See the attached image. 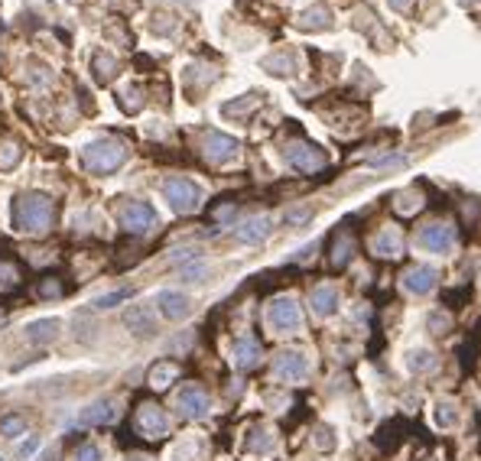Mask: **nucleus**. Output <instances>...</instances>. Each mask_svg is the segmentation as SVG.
I'll use <instances>...</instances> for the list:
<instances>
[{"label": "nucleus", "instance_id": "nucleus-1", "mask_svg": "<svg viewBox=\"0 0 481 461\" xmlns=\"http://www.w3.org/2000/svg\"><path fill=\"white\" fill-rule=\"evenodd\" d=\"M13 225L23 234H46L52 227V198L39 195V192H29V195H20L17 205H13Z\"/></svg>", "mask_w": 481, "mask_h": 461}, {"label": "nucleus", "instance_id": "nucleus-2", "mask_svg": "<svg viewBox=\"0 0 481 461\" xmlns=\"http://www.w3.org/2000/svg\"><path fill=\"white\" fill-rule=\"evenodd\" d=\"M124 160H127V150L117 140H91L82 150V163L91 172H114L117 166H124Z\"/></svg>", "mask_w": 481, "mask_h": 461}, {"label": "nucleus", "instance_id": "nucleus-3", "mask_svg": "<svg viewBox=\"0 0 481 461\" xmlns=\"http://www.w3.org/2000/svg\"><path fill=\"white\" fill-rule=\"evenodd\" d=\"M267 325L276 331V335H293V331L302 325V312L296 305V299L290 296H280L267 305Z\"/></svg>", "mask_w": 481, "mask_h": 461}, {"label": "nucleus", "instance_id": "nucleus-4", "mask_svg": "<svg viewBox=\"0 0 481 461\" xmlns=\"http://www.w3.org/2000/svg\"><path fill=\"white\" fill-rule=\"evenodd\" d=\"M163 195H166V202L172 205V211L189 215V211L198 208V202H202V188L192 179H166L163 182Z\"/></svg>", "mask_w": 481, "mask_h": 461}, {"label": "nucleus", "instance_id": "nucleus-5", "mask_svg": "<svg viewBox=\"0 0 481 461\" xmlns=\"http://www.w3.org/2000/svg\"><path fill=\"white\" fill-rule=\"evenodd\" d=\"M286 163L299 172H319L325 166V153L312 143H290L286 146Z\"/></svg>", "mask_w": 481, "mask_h": 461}, {"label": "nucleus", "instance_id": "nucleus-6", "mask_svg": "<svg viewBox=\"0 0 481 461\" xmlns=\"http://www.w3.org/2000/svg\"><path fill=\"white\" fill-rule=\"evenodd\" d=\"M274 374L280 377V380H286V384H299V380H306V374H309V358L299 354V351H283V354H276V361H274Z\"/></svg>", "mask_w": 481, "mask_h": 461}, {"label": "nucleus", "instance_id": "nucleus-7", "mask_svg": "<svg viewBox=\"0 0 481 461\" xmlns=\"http://www.w3.org/2000/svg\"><path fill=\"white\" fill-rule=\"evenodd\" d=\"M176 406L182 409V416H189V419H202V416H208V409H212V400H208V393L202 390V386L189 384V386H182V390H179Z\"/></svg>", "mask_w": 481, "mask_h": 461}, {"label": "nucleus", "instance_id": "nucleus-8", "mask_svg": "<svg viewBox=\"0 0 481 461\" xmlns=\"http://www.w3.org/2000/svg\"><path fill=\"white\" fill-rule=\"evenodd\" d=\"M137 432L147 435V439H163V435L170 432V419H166V413H163L160 406H140Z\"/></svg>", "mask_w": 481, "mask_h": 461}, {"label": "nucleus", "instance_id": "nucleus-9", "mask_svg": "<svg viewBox=\"0 0 481 461\" xmlns=\"http://www.w3.org/2000/svg\"><path fill=\"white\" fill-rule=\"evenodd\" d=\"M121 225L133 234H143V231H150L156 225V211H153L147 202H131V205L121 211Z\"/></svg>", "mask_w": 481, "mask_h": 461}, {"label": "nucleus", "instance_id": "nucleus-10", "mask_svg": "<svg viewBox=\"0 0 481 461\" xmlns=\"http://www.w3.org/2000/svg\"><path fill=\"white\" fill-rule=\"evenodd\" d=\"M237 150H241V143L235 140V137H228V133H208L205 137V156L212 163H231L237 156Z\"/></svg>", "mask_w": 481, "mask_h": 461}, {"label": "nucleus", "instance_id": "nucleus-11", "mask_svg": "<svg viewBox=\"0 0 481 461\" xmlns=\"http://www.w3.org/2000/svg\"><path fill=\"white\" fill-rule=\"evenodd\" d=\"M156 305H160V312L170 322L186 319V315H189V309H192L189 296H182V292H176V289H163L160 296H156Z\"/></svg>", "mask_w": 481, "mask_h": 461}, {"label": "nucleus", "instance_id": "nucleus-12", "mask_svg": "<svg viewBox=\"0 0 481 461\" xmlns=\"http://www.w3.org/2000/svg\"><path fill=\"white\" fill-rule=\"evenodd\" d=\"M452 241H455V234L449 225H426L423 231H420V244L429 247L433 254H445V250L452 247Z\"/></svg>", "mask_w": 481, "mask_h": 461}, {"label": "nucleus", "instance_id": "nucleus-13", "mask_svg": "<svg viewBox=\"0 0 481 461\" xmlns=\"http://www.w3.org/2000/svg\"><path fill=\"white\" fill-rule=\"evenodd\" d=\"M114 416H117L114 403H108V400H98V403L85 406V409L78 413L75 425H82V429H91V425H108V423H114Z\"/></svg>", "mask_w": 481, "mask_h": 461}, {"label": "nucleus", "instance_id": "nucleus-14", "mask_svg": "<svg viewBox=\"0 0 481 461\" xmlns=\"http://www.w3.org/2000/svg\"><path fill=\"white\" fill-rule=\"evenodd\" d=\"M231 361L237 370H254L260 364V345L254 338H237L231 348Z\"/></svg>", "mask_w": 481, "mask_h": 461}, {"label": "nucleus", "instance_id": "nucleus-15", "mask_svg": "<svg viewBox=\"0 0 481 461\" xmlns=\"http://www.w3.org/2000/svg\"><path fill=\"white\" fill-rule=\"evenodd\" d=\"M312 312L319 315V319H329V315H335L339 312V289L335 286H316L312 289Z\"/></svg>", "mask_w": 481, "mask_h": 461}, {"label": "nucleus", "instance_id": "nucleus-16", "mask_svg": "<svg viewBox=\"0 0 481 461\" xmlns=\"http://www.w3.org/2000/svg\"><path fill=\"white\" fill-rule=\"evenodd\" d=\"M371 250H374L378 257H387V260H390V257H400V254H404V237H400L397 227H384V231L374 237Z\"/></svg>", "mask_w": 481, "mask_h": 461}, {"label": "nucleus", "instance_id": "nucleus-17", "mask_svg": "<svg viewBox=\"0 0 481 461\" xmlns=\"http://www.w3.org/2000/svg\"><path fill=\"white\" fill-rule=\"evenodd\" d=\"M436 280H439V276H436V270H429V266H410L404 273V286L410 292H420V296L433 289Z\"/></svg>", "mask_w": 481, "mask_h": 461}, {"label": "nucleus", "instance_id": "nucleus-18", "mask_svg": "<svg viewBox=\"0 0 481 461\" xmlns=\"http://www.w3.org/2000/svg\"><path fill=\"white\" fill-rule=\"evenodd\" d=\"M127 328H131L133 335H140V338L153 335V331H156V322H153V315H150V305H133V309L127 312Z\"/></svg>", "mask_w": 481, "mask_h": 461}, {"label": "nucleus", "instance_id": "nucleus-19", "mask_svg": "<svg viewBox=\"0 0 481 461\" xmlns=\"http://www.w3.org/2000/svg\"><path fill=\"white\" fill-rule=\"evenodd\" d=\"M267 237H270V218H251L237 227V241H244V244H260Z\"/></svg>", "mask_w": 481, "mask_h": 461}, {"label": "nucleus", "instance_id": "nucleus-20", "mask_svg": "<svg viewBox=\"0 0 481 461\" xmlns=\"http://www.w3.org/2000/svg\"><path fill=\"white\" fill-rule=\"evenodd\" d=\"M27 341H33V345H46V341H52L59 335V319H39V322H29L27 328Z\"/></svg>", "mask_w": 481, "mask_h": 461}, {"label": "nucleus", "instance_id": "nucleus-21", "mask_svg": "<svg viewBox=\"0 0 481 461\" xmlns=\"http://www.w3.org/2000/svg\"><path fill=\"white\" fill-rule=\"evenodd\" d=\"M176 377H179V368H176V364H170V361H160V364L150 370V386H156V390H166V386H170Z\"/></svg>", "mask_w": 481, "mask_h": 461}, {"label": "nucleus", "instance_id": "nucleus-22", "mask_svg": "<svg viewBox=\"0 0 481 461\" xmlns=\"http://www.w3.org/2000/svg\"><path fill=\"white\" fill-rule=\"evenodd\" d=\"M351 250H355V241H351L348 231H341V234L335 237V244H332V264L345 266L351 260Z\"/></svg>", "mask_w": 481, "mask_h": 461}, {"label": "nucleus", "instance_id": "nucleus-23", "mask_svg": "<svg viewBox=\"0 0 481 461\" xmlns=\"http://www.w3.org/2000/svg\"><path fill=\"white\" fill-rule=\"evenodd\" d=\"M406 368L413 370V374H426V370L436 368V354L433 351H410L406 354Z\"/></svg>", "mask_w": 481, "mask_h": 461}, {"label": "nucleus", "instance_id": "nucleus-24", "mask_svg": "<svg viewBox=\"0 0 481 461\" xmlns=\"http://www.w3.org/2000/svg\"><path fill=\"white\" fill-rule=\"evenodd\" d=\"M23 432H27V419H23V416L10 413V416H3V419H0V435L17 439V435H23Z\"/></svg>", "mask_w": 481, "mask_h": 461}, {"label": "nucleus", "instance_id": "nucleus-25", "mask_svg": "<svg viewBox=\"0 0 481 461\" xmlns=\"http://www.w3.org/2000/svg\"><path fill=\"white\" fill-rule=\"evenodd\" d=\"M20 156H23L20 143H13V140H3V143H0V169H13V166L20 163Z\"/></svg>", "mask_w": 481, "mask_h": 461}, {"label": "nucleus", "instance_id": "nucleus-26", "mask_svg": "<svg viewBox=\"0 0 481 461\" xmlns=\"http://www.w3.org/2000/svg\"><path fill=\"white\" fill-rule=\"evenodd\" d=\"M131 299V289H114V292H104V296H98L95 299V309H114L117 302Z\"/></svg>", "mask_w": 481, "mask_h": 461}, {"label": "nucleus", "instance_id": "nucleus-27", "mask_svg": "<svg viewBox=\"0 0 481 461\" xmlns=\"http://www.w3.org/2000/svg\"><path fill=\"white\" fill-rule=\"evenodd\" d=\"M114 68H117V62H114L111 56H98L95 59V75L101 78V82H111V78H114Z\"/></svg>", "mask_w": 481, "mask_h": 461}, {"label": "nucleus", "instance_id": "nucleus-28", "mask_svg": "<svg viewBox=\"0 0 481 461\" xmlns=\"http://www.w3.org/2000/svg\"><path fill=\"white\" fill-rule=\"evenodd\" d=\"M371 166H380V169H387V166H406V156H404V153H390V156H374V160H371Z\"/></svg>", "mask_w": 481, "mask_h": 461}, {"label": "nucleus", "instance_id": "nucleus-29", "mask_svg": "<svg viewBox=\"0 0 481 461\" xmlns=\"http://www.w3.org/2000/svg\"><path fill=\"white\" fill-rule=\"evenodd\" d=\"M329 23V13L322 7H316V10H309L306 17H302V27H325Z\"/></svg>", "mask_w": 481, "mask_h": 461}, {"label": "nucleus", "instance_id": "nucleus-30", "mask_svg": "<svg viewBox=\"0 0 481 461\" xmlns=\"http://www.w3.org/2000/svg\"><path fill=\"white\" fill-rule=\"evenodd\" d=\"M267 68H276V75H290L293 59L290 56H274V59H267Z\"/></svg>", "mask_w": 481, "mask_h": 461}, {"label": "nucleus", "instance_id": "nucleus-31", "mask_svg": "<svg viewBox=\"0 0 481 461\" xmlns=\"http://www.w3.org/2000/svg\"><path fill=\"white\" fill-rule=\"evenodd\" d=\"M455 419H459V413H452V406H449V403L436 406V423H439V425H452Z\"/></svg>", "mask_w": 481, "mask_h": 461}, {"label": "nucleus", "instance_id": "nucleus-32", "mask_svg": "<svg viewBox=\"0 0 481 461\" xmlns=\"http://www.w3.org/2000/svg\"><path fill=\"white\" fill-rule=\"evenodd\" d=\"M75 461H101V448L98 445H82V448H75Z\"/></svg>", "mask_w": 481, "mask_h": 461}, {"label": "nucleus", "instance_id": "nucleus-33", "mask_svg": "<svg viewBox=\"0 0 481 461\" xmlns=\"http://www.w3.org/2000/svg\"><path fill=\"white\" fill-rule=\"evenodd\" d=\"M36 452H39V439H36V435H33V439H27V442H23V445L17 448V455H20L23 461H29Z\"/></svg>", "mask_w": 481, "mask_h": 461}, {"label": "nucleus", "instance_id": "nucleus-34", "mask_svg": "<svg viewBox=\"0 0 481 461\" xmlns=\"http://www.w3.org/2000/svg\"><path fill=\"white\" fill-rule=\"evenodd\" d=\"M309 218H312V208H296V211L286 215V225H302V221H309Z\"/></svg>", "mask_w": 481, "mask_h": 461}, {"label": "nucleus", "instance_id": "nucleus-35", "mask_svg": "<svg viewBox=\"0 0 481 461\" xmlns=\"http://www.w3.org/2000/svg\"><path fill=\"white\" fill-rule=\"evenodd\" d=\"M316 445H319V448H332V445H335V439H332V429H325V425H322L319 432H316Z\"/></svg>", "mask_w": 481, "mask_h": 461}, {"label": "nucleus", "instance_id": "nucleus-36", "mask_svg": "<svg viewBox=\"0 0 481 461\" xmlns=\"http://www.w3.org/2000/svg\"><path fill=\"white\" fill-rule=\"evenodd\" d=\"M0 282H3V286H13V282H17V273H13L7 264H0Z\"/></svg>", "mask_w": 481, "mask_h": 461}, {"label": "nucleus", "instance_id": "nucleus-37", "mask_svg": "<svg viewBox=\"0 0 481 461\" xmlns=\"http://www.w3.org/2000/svg\"><path fill=\"white\" fill-rule=\"evenodd\" d=\"M202 273H205V266H202V264H198V266H186V270H182V276H186V280H192V282H195Z\"/></svg>", "mask_w": 481, "mask_h": 461}, {"label": "nucleus", "instance_id": "nucleus-38", "mask_svg": "<svg viewBox=\"0 0 481 461\" xmlns=\"http://www.w3.org/2000/svg\"><path fill=\"white\" fill-rule=\"evenodd\" d=\"M39 292H43V296H59V282H43V286H39Z\"/></svg>", "mask_w": 481, "mask_h": 461}, {"label": "nucleus", "instance_id": "nucleus-39", "mask_svg": "<svg viewBox=\"0 0 481 461\" xmlns=\"http://www.w3.org/2000/svg\"><path fill=\"white\" fill-rule=\"evenodd\" d=\"M231 215H235V205H225V208H218V211H215V218H221V221L231 218Z\"/></svg>", "mask_w": 481, "mask_h": 461}, {"label": "nucleus", "instance_id": "nucleus-40", "mask_svg": "<svg viewBox=\"0 0 481 461\" xmlns=\"http://www.w3.org/2000/svg\"><path fill=\"white\" fill-rule=\"evenodd\" d=\"M397 10H413V0H390Z\"/></svg>", "mask_w": 481, "mask_h": 461}, {"label": "nucleus", "instance_id": "nucleus-41", "mask_svg": "<svg viewBox=\"0 0 481 461\" xmlns=\"http://www.w3.org/2000/svg\"><path fill=\"white\" fill-rule=\"evenodd\" d=\"M127 461H150V458H143V455H133V458H127Z\"/></svg>", "mask_w": 481, "mask_h": 461}, {"label": "nucleus", "instance_id": "nucleus-42", "mask_svg": "<svg viewBox=\"0 0 481 461\" xmlns=\"http://www.w3.org/2000/svg\"><path fill=\"white\" fill-rule=\"evenodd\" d=\"M0 461H3V458H0Z\"/></svg>", "mask_w": 481, "mask_h": 461}]
</instances>
